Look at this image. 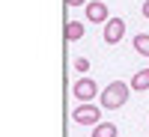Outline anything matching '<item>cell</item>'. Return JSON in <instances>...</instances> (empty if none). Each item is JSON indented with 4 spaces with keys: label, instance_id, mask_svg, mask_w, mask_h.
Listing matches in <instances>:
<instances>
[{
    "label": "cell",
    "instance_id": "obj_2",
    "mask_svg": "<svg viewBox=\"0 0 149 137\" xmlns=\"http://www.w3.org/2000/svg\"><path fill=\"white\" fill-rule=\"evenodd\" d=\"M72 119L78 122V125H95V122H102V107L93 104V102H81L78 107L72 110Z\"/></svg>",
    "mask_w": 149,
    "mask_h": 137
},
{
    "label": "cell",
    "instance_id": "obj_3",
    "mask_svg": "<svg viewBox=\"0 0 149 137\" xmlns=\"http://www.w3.org/2000/svg\"><path fill=\"white\" fill-rule=\"evenodd\" d=\"M72 95L78 98V102H93V98L98 95V83L93 78H78L72 83Z\"/></svg>",
    "mask_w": 149,
    "mask_h": 137
},
{
    "label": "cell",
    "instance_id": "obj_5",
    "mask_svg": "<svg viewBox=\"0 0 149 137\" xmlns=\"http://www.w3.org/2000/svg\"><path fill=\"white\" fill-rule=\"evenodd\" d=\"M125 36V21L122 18H107L104 21V42L107 45H119Z\"/></svg>",
    "mask_w": 149,
    "mask_h": 137
},
{
    "label": "cell",
    "instance_id": "obj_10",
    "mask_svg": "<svg viewBox=\"0 0 149 137\" xmlns=\"http://www.w3.org/2000/svg\"><path fill=\"white\" fill-rule=\"evenodd\" d=\"M74 69H78V72H86V69H90V60H86V57H78V60H74Z\"/></svg>",
    "mask_w": 149,
    "mask_h": 137
},
{
    "label": "cell",
    "instance_id": "obj_11",
    "mask_svg": "<svg viewBox=\"0 0 149 137\" xmlns=\"http://www.w3.org/2000/svg\"><path fill=\"white\" fill-rule=\"evenodd\" d=\"M84 3H86V0H66V6H69V9H74V6H84Z\"/></svg>",
    "mask_w": 149,
    "mask_h": 137
},
{
    "label": "cell",
    "instance_id": "obj_4",
    "mask_svg": "<svg viewBox=\"0 0 149 137\" xmlns=\"http://www.w3.org/2000/svg\"><path fill=\"white\" fill-rule=\"evenodd\" d=\"M84 6H86L84 15H86V21H90V24H104V21L110 18V12H107V6L102 3V0H86Z\"/></svg>",
    "mask_w": 149,
    "mask_h": 137
},
{
    "label": "cell",
    "instance_id": "obj_1",
    "mask_svg": "<svg viewBox=\"0 0 149 137\" xmlns=\"http://www.w3.org/2000/svg\"><path fill=\"white\" fill-rule=\"evenodd\" d=\"M128 92H131L128 83H122V81H110L104 90H102V107H107V110H119L122 104L128 102Z\"/></svg>",
    "mask_w": 149,
    "mask_h": 137
},
{
    "label": "cell",
    "instance_id": "obj_12",
    "mask_svg": "<svg viewBox=\"0 0 149 137\" xmlns=\"http://www.w3.org/2000/svg\"><path fill=\"white\" fill-rule=\"evenodd\" d=\"M143 18H149V0L143 3Z\"/></svg>",
    "mask_w": 149,
    "mask_h": 137
},
{
    "label": "cell",
    "instance_id": "obj_8",
    "mask_svg": "<svg viewBox=\"0 0 149 137\" xmlns=\"http://www.w3.org/2000/svg\"><path fill=\"white\" fill-rule=\"evenodd\" d=\"M84 36V24L81 21H69L66 24V42H78Z\"/></svg>",
    "mask_w": 149,
    "mask_h": 137
},
{
    "label": "cell",
    "instance_id": "obj_9",
    "mask_svg": "<svg viewBox=\"0 0 149 137\" xmlns=\"http://www.w3.org/2000/svg\"><path fill=\"white\" fill-rule=\"evenodd\" d=\"M131 45H134V51H137L140 57H149V33H137Z\"/></svg>",
    "mask_w": 149,
    "mask_h": 137
},
{
    "label": "cell",
    "instance_id": "obj_7",
    "mask_svg": "<svg viewBox=\"0 0 149 137\" xmlns=\"http://www.w3.org/2000/svg\"><path fill=\"white\" fill-rule=\"evenodd\" d=\"M93 137H116V125L113 122H95L93 125Z\"/></svg>",
    "mask_w": 149,
    "mask_h": 137
},
{
    "label": "cell",
    "instance_id": "obj_6",
    "mask_svg": "<svg viewBox=\"0 0 149 137\" xmlns=\"http://www.w3.org/2000/svg\"><path fill=\"white\" fill-rule=\"evenodd\" d=\"M131 90H137V92H146L149 90V69H140L131 78Z\"/></svg>",
    "mask_w": 149,
    "mask_h": 137
}]
</instances>
